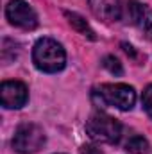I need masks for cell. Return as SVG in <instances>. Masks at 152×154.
<instances>
[{
	"instance_id": "1",
	"label": "cell",
	"mask_w": 152,
	"mask_h": 154,
	"mask_svg": "<svg viewBox=\"0 0 152 154\" xmlns=\"http://www.w3.org/2000/svg\"><path fill=\"white\" fill-rule=\"evenodd\" d=\"M32 61L45 74H57L66 65V52L61 43L52 38H39L32 48Z\"/></svg>"
},
{
	"instance_id": "2",
	"label": "cell",
	"mask_w": 152,
	"mask_h": 154,
	"mask_svg": "<svg viewBox=\"0 0 152 154\" xmlns=\"http://www.w3.org/2000/svg\"><path fill=\"white\" fill-rule=\"evenodd\" d=\"M91 99L100 108L111 106L120 111H129L136 102V91L129 84H100L93 88Z\"/></svg>"
},
{
	"instance_id": "3",
	"label": "cell",
	"mask_w": 152,
	"mask_h": 154,
	"mask_svg": "<svg viewBox=\"0 0 152 154\" xmlns=\"http://www.w3.org/2000/svg\"><path fill=\"white\" fill-rule=\"evenodd\" d=\"M86 133L93 142L113 145L122 138V124L106 113H93L86 120Z\"/></svg>"
},
{
	"instance_id": "4",
	"label": "cell",
	"mask_w": 152,
	"mask_h": 154,
	"mask_svg": "<svg viewBox=\"0 0 152 154\" xmlns=\"http://www.w3.org/2000/svg\"><path fill=\"white\" fill-rule=\"evenodd\" d=\"M45 131L38 124H22L14 131L13 149L18 154H34L45 145Z\"/></svg>"
},
{
	"instance_id": "5",
	"label": "cell",
	"mask_w": 152,
	"mask_h": 154,
	"mask_svg": "<svg viewBox=\"0 0 152 154\" xmlns=\"http://www.w3.org/2000/svg\"><path fill=\"white\" fill-rule=\"evenodd\" d=\"M5 16L9 23L18 29L32 31L38 27V14L25 0H11L5 7Z\"/></svg>"
},
{
	"instance_id": "6",
	"label": "cell",
	"mask_w": 152,
	"mask_h": 154,
	"mask_svg": "<svg viewBox=\"0 0 152 154\" xmlns=\"http://www.w3.org/2000/svg\"><path fill=\"white\" fill-rule=\"evenodd\" d=\"M29 91L20 81H4L0 86V102L7 109H20L27 104Z\"/></svg>"
},
{
	"instance_id": "7",
	"label": "cell",
	"mask_w": 152,
	"mask_h": 154,
	"mask_svg": "<svg viewBox=\"0 0 152 154\" xmlns=\"http://www.w3.org/2000/svg\"><path fill=\"white\" fill-rule=\"evenodd\" d=\"M125 16L127 22L136 25L140 31L145 32V36L152 39V11L138 0H129L125 5Z\"/></svg>"
},
{
	"instance_id": "8",
	"label": "cell",
	"mask_w": 152,
	"mask_h": 154,
	"mask_svg": "<svg viewBox=\"0 0 152 154\" xmlns=\"http://www.w3.org/2000/svg\"><path fill=\"white\" fill-rule=\"evenodd\" d=\"M91 13L104 22H113L120 18V2L118 0H90Z\"/></svg>"
},
{
	"instance_id": "9",
	"label": "cell",
	"mask_w": 152,
	"mask_h": 154,
	"mask_svg": "<svg viewBox=\"0 0 152 154\" xmlns=\"http://www.w3.org/2000/svg\"><path fill=\"white\" fill-rule=\"evenodd\" d=\"M65 16H66V20H68V23H70V25L75 29L79 34H82L84 38H88V39H97L95 32H93V29L88 25V22H86V20H84L81 14L66 11V13H65Z\"/></svg>"
},
{
	"instance_id": "10",
	"label": "cell",
	"mask_w": 152,
	"mask_h": 154,
	"mask_svg": "<svg viewBox=\"0 0 152 154\" xmlns=\"http://www.w3.org/2000/svg\"><path fill=\"white\" fill-rule=\"evenodd\" d=\"M125 151L131 152V154H149L150 145H149V142H147L143 136L134 134V136H131V138L127 140V143H125Z\"/></svg>"
},
{
	"instance_id": "11",
	"label": "cell",
	"mask_w": 152,
	"mask_h": 154,
	"mask_svg": "<svg viewBox=\"0 0 152 154\" xmlns=\"http://www.w3.org/2000/svg\"><path fill=\"white\" fill-rule=\"evenodd\" d=\"M102 66L111 74V75H122L123 74V68H122V63L114 57V56H106L104 59H102Z\"/></svg>"
},
{
	"instance_id": "12",
	"label": "cell",
	"mask_w": 152,
	"mask_h": 154,
	"mask_svg": "<svg viewBox=\"0 0 152 154\" xmlns=\"http://www.w3.org/2000/svg\"><path fill=\"white\" fill-rule=\"evenodd\" d=\"M141 106L145 109V113L149 116H152V84H149L145 90H143V95H141Z\"/></svg>"
},
{
	"instance_id": "13",
	"label": "cell",
	"mask_w": 152,
	"mask_h": 154,
	"mask_svg": "<svg viewBox=\"0 0 152 154\" xmlns=\"http://www.w3.org/2000/svg\"><path fill=\"white\" fill-rule=\"evenodd\" d=\"M81 154H104V152H102L100 147L90 143V145H82V147H81Z\"/></svg>"
},
{
	"instance_id": "14",
	"label": "cell",
	"mask_w": 152,
	"mask_h": 154,
	"mask_svg": "<svg viewBox=\"0 0 152 154\" xmlns=\"http://www.w3.org/2000/svg\"><path fill=\"white\" fill-rule=\"evenodd\" d=\"M122 47H123V50H125V52H127V54H131V56H132V57H134V56H136V52H134V48H132V47H131V45H129V43H122Z\"/></svg>"
}]
</instances>
